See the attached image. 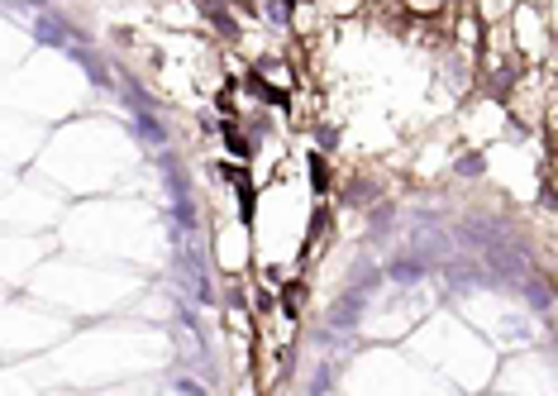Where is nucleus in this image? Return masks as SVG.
Segmentation results:
<instances>
[{"mask_svg": "<svg viewBox=\"0 0 558 396\" xmlns=\"http://www.w3.org/2000/svg\"><path fill=\"white\" fill-rule=\"evenodd\" d=\"M248 86H253V96H267V101H272V106H287V96H282V91H277V86H267L263 77H253V81H248Z\"/></svg>", "mask_w": 558, "mask_h": 396, "instance_id": "1", "label": "nucleus"}, {"mask_svg": "<svg viewBox=\"0 0 558 396\" xmlns=\"http://www.w3.org/2000/svg\"><path fill=\"white\" fill-rule=\"evenodd\" d=\"M310 182H315V191H324V186H329V172H324V158H310Z\"/></svg>", "mask_w": 558, "mask_h": 396, "instance_id": "2", "label": "nucleus"}, {"mask_svg": "<svg viewBox=\"0 0 558 396\" xmlns=\"http://www.w3.org/2000/svg\"><path fill=\"white\" fill-rule=\"evenodd\" d=\"M224 139H229V148H234V153H243V139L234 134V125H224Z\"/></svg>", "mask_w": 558, "mask_h": 396, "instance_id": "3", "label": "nucleus"}]
</instances>
